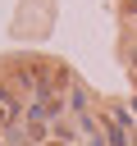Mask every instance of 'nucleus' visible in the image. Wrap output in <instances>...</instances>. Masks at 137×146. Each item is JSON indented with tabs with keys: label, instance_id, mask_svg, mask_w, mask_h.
I'll return each mask as SVG.
<instances>
[{
	"label": "nucleus",
	"instance_id": "1",
	"mask_svg": "<svg viewBox=\"0 0 137 146\" xmlns=\"http://www.w3.org/2000/svg\"><path fill=\"white\" fill-rule=\"evenodd\" d=\"M128 9H137V0H128Z\"/></svg>",
	"mask_w": 137,
	"mask_h": 146
}]
</instances>
